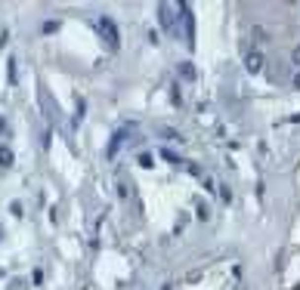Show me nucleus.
Instances as JSON below:
<instances>
[{
    "label": "nucleus",
    "mask_w": 300,
    "mask_h": 290,
    "mask_svg": "<svg viewBox=\"0 0 300 290\" xmlns=\"http://www.w3.org/2000/svg\"><path fill=\"white\" fill-rule=\"evenodd\" d=\"M96 31H99V37L106 40V46L109 50H118L121 46V34H118V25L109 19V16H99L96 19Z\"/></svg>",
    "instance_id": "f257e3e1"
},
{
    "label": "nucleus",
    "mask_w": 300,
    "mask_h": 290,
    "mask_svg": "<svg viewBox=\"0 0 300 290\" xmlns=\"http://www.w3.org/2000/svg\"><path fill=\"white\" fill-rule=\"evenodd\" d=\"M180 13H183V34H186V43L192 50V46H195V16H192L189 3H180Z\"/></svg>",
    "instance_id": "f03ea898"
},
{
    "label": "nucleus",
    "mask_w": 300,
    "mask_h": 290,
    "mask_svg": "<svg viewBox=\"0 0 300 290\" xmlns=\"http://www.w3.org/2000/svg\"><path fill=\"white\" fill-rule=\"evenodd\" d=\"M158 16H161V28L167 34H177V19H174V6L170 3H158Z\"/></svg>",
    "instance_id": "7ed1b4c3"
},
{
    "label": "nucleus",
    "mask_w": 300,
    "mask_h": 290,
    "mask_svg": "<svg viewBox=\"0 0 300 290\" xmlns=\"http://www.w3.org/2000/svg\"><path fill=\"white\" fill-rule=\"evenodd\" d=\"M245 71H248V74L263 71V53H260V50H248V53H245Z\"/></svg>",
    "instance_id": "20e7f679"
},
{
    "label": "nucleus",
    "mask_w": 300,
    "mask_h": 290,
    "mask_svg": "<svg viewBox=\"0 0 300 290\" xmlns=\"http://www.w3.org/2000/svg\"><path fill=\"white\" fill-rule=\"evenodd\" d=\"M127 136H130V127H121V130L112 136V142H109V158H114V155H118V148L124 145V139H127Z\"/></svg>",
    "instance_id": "39448f33"
},
{
    "label": "nucleus",
    "mask_w": 300,
    "mask_h": 290,
    "mask_svg": "<svg viewBox=\"0 0 300 290\" xmlns=\"http://www.w3.org/2000/svg\"><path fill=\"white\" fill-rule=\"evenodd\" d=\"M13 148H6V145H0V167H3V170H9V167H13Z\"/></svg>",
    "instance_id": "423d86ee"
},
{
    "label": "nucleus",
    "mask_w": 300,
    "mask_h": 290,
    "mask_svg": "<svg viewBox=\"0 0 300 290\" xmlns=\"http://www.w3.org/2000/svg\"><path fill=\"white\" fill-rule=\"evenodd\" d=\"M180 77L195 80V68H192V62H180Z\"/></svg>",
    "instance_id": "0eeeda50"
},
{
    "label": "nucleus",
    "mask_w": 300,
    "mask_h": 290,
    "mask_svg": "<svg viewBox=\"0 0 300 290\" xmlns=\"http://www.w3.org/2000/svg\"><path fill=\"white\" fill-rule=\"evenodd\" d=\"M195 210H198V219H201V223H207V219H211V207H207L204 201H198V207H195Z\"/></svg>",
    "instance_id": "6e6552de"
},
{
    "label": "nucleus",
    "mask_w": 300,
    "mask_h": 290,
    "mask_svg": "<svg viewBox=\"0 0 300 290\" xmlns=\"http://www.w3.org/2000/svg\"><path fill=\"white\" fill-rule=\"evenodd\" d=\"M161 155H164V158H167V161H170V164H174V167H180V164H183V161H180V158H177L174 152H170V148H164V152H161Z\"/></svg>",
    "instance_id": "1a4fd4ad"
},
{
    "label": "nucleus",
    "mask_w": 300,
    "mask_h": 290,
    "mask_svg": "<svg viewBox=\"0 0 300 290\" xmlns=\"http://www.w3.org/2000/svg\"><path fill=\"white\" fill-rule=\"evenodd\" d=\"M158 133H161V136H164V139H177V142H180V139H183L180 133H174V130H167V127H161V130H158Z\"/></svg>",
    "instance_id": "9d476101"
},
{
    "label": "nucleus",
    "mask_w": 300,
    "mask_h": 290,
    "mask_svg": "<svg viewBox=\"0 0 300 290\" xmlns=\"http://www.w3.org/2000/svg\"><path fill=\"white\" fill-rule=\"evenodd\" d=\"M152 164H155V158L143 152V155H140V167H152Z\"/></svg>",
    "instance_id": "9b49d317"
},
{
    "label": "nucleus",
    "mask_w": 300,
    "mask_h": 290,
    "mask_svg": "<svg viewBox=\"0 0 300 290\" xmlns=\"http://www.w3.org/2000/svg\"><path fill=\"white\" fill-rule=\"evenodd\" d=\"M6 65H9V84H16V59H9Z\"/></svg>",
    "instance_id": "f8f14e48"
},
{
    "label": "nucleus",
    "mask_w": 300,
    "mask_h": 290,
    "mask_svg": "<svg viewBox=\"0 0 300 290\" xmlns=\"http://www.w3.org/2000/svg\"><path fill=\"white\" fill-rule=\"evenodd\" d=\"M220 198H223V204H229V201H232V192H229L226 185H223V189H220Z\"/></svg>",
    "instance_id": "ddd939ff"
},
{
    "label": "nucleus",
    "mask_w": 300,
    "mask_h": 290,
    "mask_svg": "<svg viewBox=\"0 0 300 290\" xmlns=\"http://www.w3.org/2000/svg\"><path fill=\"white\" fill-rule=\"evenodd\" d=\"M59 28V22H43V34H50V31H56Z\"/></svg>",
    "instance_id": "4468645a"
},
{
    "label": "nucleus",
    "mask_w": 300,
    "mask_h": 290,
    "mask_svg": "<svg viewBox=\"0 0 300 290\" xmlns=\"http://www.w3.org/2000/svg\"><path fill=\"white\" fill-rule=\"evenodd\" d=\"M9 210H13L16 216H22V204H19V201H13V204H9Z\"/></svg>",
    "instance_id": "2eb2a0df"
},
{
    "label": "nucleus",
    "mask_w": 300,
    "mask_h": 290,
    "mask_svg": "<svg viewBox=\"0 0 300 290\" xmlns=\"http://www.w3.org/2000/svg\"><path fill=\"white\" fill-rule=\"evenodd\" d=\"M291 59H294V65H300V43L294 46V53H291Z\"/></svg>",
    "instance_id": "dca6fc26"
},
{
    "label": "nucleus",
    "mask_w": 300,
    "mask_h": 290,
    "mask_svg": "<svg viewBox=\"0 0 300 290\" xmlns=\"http://www.w3.org/2000/svg\"><path fill=\"white\" fill-rule=\"evenodd\" d=\"M294 90H300V74H294Z\"/></svg>",
    "instance_id": "f3484780"
},
{
    "label": "nucleus",
    "mask_w": 300,
    "mask_h": 290,
    "mask_svg": "<svg viewBox=\"0 0 300 290\" xmlns=\"http://www.w3.org/2000/svg\"><path fill=\"white\" fill-rule=\"evenodd\" d=\"M3 130H6V121H3V118H0V133H3Z\"/></svg>",
    "instance_id": "a211bd4d"
},
{
    "label": "nucleus",
    "mask_w": 300,
    "mask_h": 290,
    "mask_svg": "<svg viewBox=\"0 0 300 290\" xmlns=\"http://www.w3.org/2000/svg\"><path fill=\"white\" fill-rule=\"evenodd\" d=\"M161 290H174V284H164V287H161Z\"/></svg>",
    "instance_id": "6ab92c4d"
}]
</instances>
